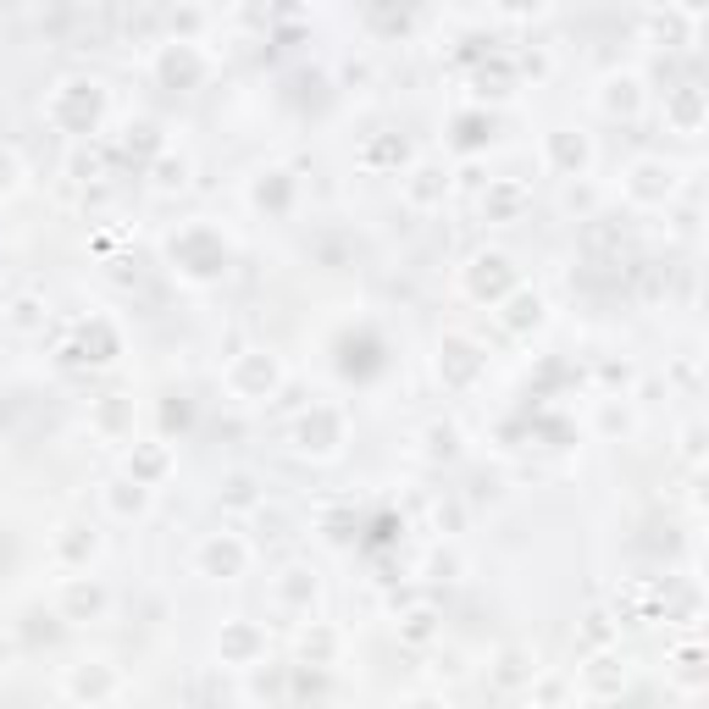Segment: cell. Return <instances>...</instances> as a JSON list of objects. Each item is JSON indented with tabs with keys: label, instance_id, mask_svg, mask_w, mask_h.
I'll return each mask as SVG.
<instances>
[{
	"label": "cell",
	"instance_id": "obj_4",
	"mask_svg": "<svg viewBox=\"0 0 709 709\" xmlns=\"http://www.w3.org/2000/svg\"><path fill=\"white\" fill-rule=\"evenodd\" d=\"M272 388L277 383V361L272 355H250V361H244V372H239V388Z\"/></svg>",
	"mask_w": 709,
	"mask_h": 709
},
{
	"label": "cell",
	"instance_id": "obj_6",
	"mask_svg": "<svg viewBox=\"0 0 709 709\" xmlns=\"http://www.w3.org/2000/svg\"><path fill=\"white\" fill-rule=\"evenodd\" d=\"M615 89H621V95H604V106H610V111H632L637 106V84H632V78H615Z\"/></svg>",
	"mask_w": 709,
	"mask_h": 709
},
{
	"label": "cell",
	"instance_id": "obj_2",
	"mask_svg": "<svg viewBox=\"0 0 709 709\" xmlns=\"http://www.w3.org/2000/svg\"><path fill=\"white\" fill-rule=\"evenodd\" d=\"M67 687H73L78 698H106V693H117V676H111L106 665H78Z\"/></svg>",
	"mask_w": 709,
	"mask_h": 709
},
{
	"label": "cell",
	"instance_id": "obj_1",
	"mask_svg": "<svg viewBox=\"0 0 709 709\" xmlns=\"http://www.w3.org/2000/svg\"><path fill=\"white\" fill-rule=\"evenodd\" d=\"M244 560H250V549H244L239 538H211L200 549V571H205V577H239Z\"/></svg>",
	"mask_w": 709,
	"mask_h": 709
},
{
	"label": "cell",
	"instance_id": "obj_3",
	"mask_svg": "<svg viewBox=\"0 0 709 709\" xmlns=\"http://www.w3.org/2000/svg\"><path fill=\"white\" fill-rule=\"evenodd\" d=\"M632 194H637V200H660V194H671V178H676V172L671 167H660V161H643V167H637L632 172Z\"/></svg>",
	"mask_w": 709,
	"mask_h": 709
},
{
	"label": "cell",
	"instance_id": "obj_5",
	"mask_svg": "<svg viewBox=\"0 0 709 709\" xmlns=\"http://www.w3.org/2000/svg\"><path fill=\"white\" fill-rule=\"evenodd\" d=\"M100 604H106V593H100V588H84V582H73V588H67V615H95L100 610Z\"/></svg>",
	"mask_w": 709,
	"mask_h": 709
},
{
	"label": "cell",
	"instance_id": "obj_7",
	"mask_svg": "<svg viewBox=\"0 0 709 709\" xmlns=\"http://www.w3.org/2000/svg\"><path fill=\"white\" fill-rule=\"evenodd\" d=\"M327 660V654H333V632H316V637H305V660Z\"/></svg>",
	"mask_w": 709,
	"mask_h": 709
}]
</instances>
